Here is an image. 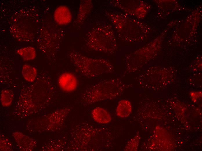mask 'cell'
Instances as JSON below:
<instances>
[{
    "instance_id": "cell-5",
    "label": "cell",
    "mask_w": 202,
    "mask_h": 151,
    "mask_svg": "<svg viewBox=\"0 0 202 151\" xmlns=\"http://www.w3.org/2000/svg\"><path fill=\"white\" fill-rule=\"evenodd\" d=\"M12 136L20 150L31 151L35 148L37 145L36 141L28 136L18 131L14 132Z\"/></svg>"
},
{
    "instance_id": "cell-1",
    "label": "cell",
    "mask_w": 202,
    "mask_h": 151,
    "mask_svg": "<svg viewBox=\"0 0 202 151\" xmlns=\"http://www.w3.org/2000/svg\"><path fill=\"white\" fill-rule=\"evenodd\" d=\"M68 55L72 63L87 78H95L114 71L111 63L104 59L91 57L74 50L71 51Z\"/></svg>"
},
{
    "instance_id": "cell-10",
    "label": "cell",
    "mask_w": 202,
    "mask_h": 151,
    "mask_svg": "<svg viewBox=\"0 0 202 151\" xmlns=\"http://www.w3.org/2000/svg\"><path fill=\"white\" fill-rule=\"evenodd\" d=\"M21 74L24 79L29 82H34L37 75L36 68L32 65L25 64L22 66Z\"/></svg>"
},
{
    "instance_id": "cell-14",
    "label": "cell",
    "mask_w": 202,
    "mask_h": 151,
    "mask_svg": "<svg viewBox=\"0 0 202 151\" xmlns=\"http://www.w3.org/2000/svg\"><path fill=\"white\" fill-rule=\"evenodd\" d=\"M138 141L136 136L130 139L125 146V151H135L138 146Z\"/></svg>"
},
{
    "instance_id": "cell-6",
    "label": "cell",
    "mask_w": 202,
    "mask_h": 151,
    "mask_svg": "<svg viewBox=\"0 0 202 151\" xmlns=\"http://www.w3.org/2000/svg\"><path fill=\"white\" fill-rule=\"evenodd\" d=\"M53 18L55 22L59 25H65L70 24L72 19V15L69 8L65 5H61L55 10Z\"/></svg>"
},
{
    "instance_id": "cell-2",
    "label": "cell",
    "mask_w": 202,
    "mask_h": 151,
    "mask_svg": "<svg viewBox=\"0 0 202 151\" xmlns=\"http://www.w3.org/2000/svg\"><path fill=\"white\" fill-rule=\"evenodd\" d=\"M126 86L118 78L103 80L93 85L86 90L83 96V101L89 104L114 98L122 93Z\"/></svg>"
},
{
    "instance_id": "cell-4",
    "label": "cell",
    "mask_w": 202,
    "mask_h": 151,
    "mask_svg": "<svg viewBox=\"0 0 202 151\" xmlns=\"http://www.w3.org/2000/svg\"><path fill=\"white\" fill-rule=\"evenodd\" d=\"M58 85L63 91L70 93L77 89L78 81L77 78L73 73L65 72L61 74L58 79Z\"/></svg>"
},
{
    "instance_id": "cell-12",
    "label": "cell",
    "mask_w": 202,
    "mask_h": 151,
    "mask_svg": "<svg viewBox=\"0 0 202 151\" xmlns=\"http://www.w3.org/2000/svg\"><path fill=\"white\" fill-rule=\"evenodd\" d=\"M14 94L11 90L8 89L2 90L1 92L0 102L1 105L4 107L10 106L12 102Z\"/></svg>"
},
{
    "instance_id": "cell-8",
    "label": "cell",
    "mask_w": 202,
    "mask_h": 151,
    "mask_svg": "<svg viewBox=\"0 0 202 151\" xmlns=\"http://www.w3.org/2000/svg\"><path fill=\"white\" fill-rule=\"evenodd\" d=\"M92 117L96 122L101 124H107L110 122L112 117L106 109L99 107L94 108L91 112Z\"/></svg>"
},
{
    "instance_id": "cell-9",
    "label": "cell",
    "mask_w": 202,
    "mask_h": 151,
    "mask_svg": "<svg viewBox=\"0 0 202 151\" xmlns=\"http://www.w3.org/2000/svg\"><path fill=\"white\" fill-rule=\"evenodd\" d=\"M132 110L131 102L127 100L123 99L118 102L116 109V113L119 117L126 118L130 116Z\"/></svg>"
},
{
    "instance_id": "cell-13",
    "label": "cell",
    "mask_w": 202,
    "mask_h": 151,
    "mask_svg": "<svg viewBox=\"0 0 202 151\" xmlns=\"http://www.w3.org/2000/svg\"><path fill=\"white\" fill-rule=\"evenodd\" d=\"M0 150L11 151L13 145L10 141L3 136H0Z\"/></svg>"
},
{
    "instance_id": "cell-7",
    "label": "cell",
    "mask_w": 202,
    "mask_h": 151,
    "mask_svg": "<svg viewBox=\"0 0 202 151\" xmlns=\"http://www.w3.org/2000/svg\"><path fill=\"white\" fill-rule=\"evenodd\" d=\"M92 7L91 0H81L80 1L76 19V24H82L90 13Z\"/></svg>"
},
{
    "instance_id": "cell-11",
    "label": "cell",
    "mask_w": 202,
    "mask_h": 151,
    "mask_svg": "<svg viewBox=\"0 0 202 151\" xmlns=\"http://www.w3.org/2000/svg\"><path fill=\"white\" fill-rule=\"evenodd\" d=\"M16 53L25 61L34 60L36 55L35 49L32 46H26L17 49Z\"/></svg>"
},
{
    "instance_id": "cell-3",
    "label": "cell",
    "mask_w": 202,
    "mask_h": 151,
    "mask_svg": "<svg viewBox=\"0 0 202 151\" xmlns=\"http://www.w3.org/2000/svg\"><path fill=\"white\" fill-rule=\"evenodd\" d=\"M86 45L93 51L109 54L117 50V43L113 31L109 27H99L90 31L87 35Z\"/></svg>"
}]
</instances>
